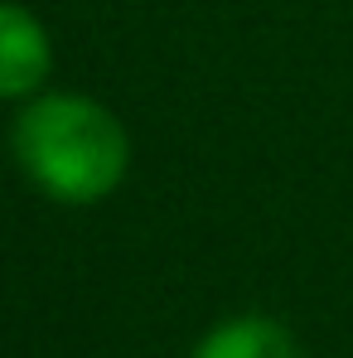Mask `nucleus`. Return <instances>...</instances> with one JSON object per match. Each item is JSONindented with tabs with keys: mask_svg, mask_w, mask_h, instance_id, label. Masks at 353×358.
Segmentation results:
<instances>
[{
	"mask_svg": "<svg viewBox=\"0 0 353 358\" xmlns=\"http://www.w3.org/2000/svg\"><path fill=\"white\" fill-rule=\"evenodd\" d=\"M10 150L39 194L73 208L112 199L131 165L117 112L82 92H34L10 126Z\"/></svg>",
	"mask_w": 353,
	"mask_h": 358,
	"instance_id": "obj_1",
	"label": "nucleus"
},
{
	"mask_svg": "<svg viewBox=\"0 0 353 358\" xmlns=\"http://www.w3.org/2000/svg\"><path fill=\"white\" fill-rule=\"evenodd\" d=\"M54 73V44L39 15L0 0V102H29Z\"/></svg>",
	"mask_w": 353,
	"mask_h": 358,
	"instance_id": "obj_2",
	"label": "nucleus"
},
{
	"mask_svg": "<svg viewBox=\"0 0 353 358\" xmlns=\"http://www.w3.org/2000/svg\"><path fill=\"white\" fill-rule=\"evenodd\" d=\"M189 358H300V344L271 315H233L218 320Z\"/></svg>",
	"mask_w": 353,
	"mask_h": 358,
	"instance_id": "obj_3",
	"label": "nucleus"
}]
</instances>
